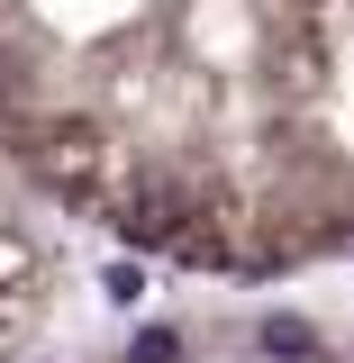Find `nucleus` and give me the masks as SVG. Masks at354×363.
<instances>
[{
  "instance_id": "f257e3e1",
  "label": "nucleus",
  "mask_w": 354,
  "mask_h": 363,
  "mask_svg": "<svg viewBox=\"0 0 354 363\" xmlns=\"http://www.w3.org/2000/svg\"><path fill=\"white\" fill-rule=\"evenodd\" d=\"M282 0H0V173L191 281L282 272Z\"/></svg>"
},
{
  "instance_id": "f03ea898",
  "label": "nucleus",
  "mask_w": 354,
  "mask_h": 363,
  "mask_svg": "<svg viewBox=\"0 0 354 363\" xmlns=\"http://www.w3.org/2000/svg\"><path fill=\"white\" fill-rule=\"evenodd\" d=\"M282 272H354V0H282Z\"/></svg>"
},
{
  "instance_id": "7ed1b4c3",
  "label": "nucleus",
  "mask_w": 354,
  "mask_h": 363,
  "mask_svg": "<svg viewBox=\"0 0 354 363\" xmlns=\"http://www.w3.org/2000/svg\"><path fill=\"white\" fill-rule=\"evenodd\" d=\"M82 363H354V300L236 281V300H173L109 327Z\"/></svg>"
},
{
  "instance_id": "20e7f679",
  "label": "nucleus",
  "mask_w": 354,
  "mask_h": 363,
  "mask_svg": "<svg viewBox=\"0 0 354 363\" xmlns=\"http://www.w3.org/2000/svg\"><path fill=\"white\" fill-rule=\"evenodd\" d=\"M64 272H73L64 264V218L0 173V363H18L55 327Z\"/></svg>"
}]
</instances>
